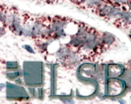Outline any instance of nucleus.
Returning <instances> with one entry per match:
<instances>
[{"mask_svg": "<svg viewBox=\"0 0 131 104\" xmlns=\"http://www.w3.org/2000/svg\"><path fill=\"white\" fill-rule=\"evenodd\" d=\"M66 26V21L63 20H53L50 28L52 30V33H54L55 32H58L60 30H64V28Z\"/></svg>", "mask_w": 131, "mask_h": 104, "instance_id": "1", "label": "nucleus"}, {"mask_svg": "<svg viewBox=\"0 0 131 104\" xmlns=\"http://www.w3.org/2000/svg\"><path fill=\"white\" fill-rule=\"evenodd\" d=\"M71 51H72V49L69 46H62V47H60L58 50L56 51L55 56L59 59H65L70 54Z\"/></svg>", "mask_w": 131, "mask_h": 104, "instance_id": "2", "label": "nucleus"}, {"mask_svg": "<svg viewBox=\"0 0 131 104\" xmlns=\"http://www.w3.org/2000/svg\"><path fill=\"white\" fill-rule=\"evenodd\" d=\"M83 44H84V38L80 37L76 34L74 36H72L70 41H69V46H72L75 48H82Z\"/></svg>", "mask_w": 131, "mask_h": 104, "instance_id": "3", "label": "nucleus"}, {"mask_svg": "<svg viewBox=\"0 0 131 104\" xmlns=\"http://www.w3.org/2000/svg\"><path fill=\"white\" fill-rule=\"evenodd\" d=\"M117 18H119V21L123 22L124 25H130L131 24V12H129V11H122Z\"/></svg>", "mask_w": 131, "mask_h": 104, "instance_id": "4", "label": "nucleus"}, {"mask_svg": "<svg viewBox=\"0 0 131 104\" xmlns=\"http://www.w3.org/2000/svg\"><path fill=\"white\" fill-rule=\"evenodd\" d=\"M102 37H103V41H104L105 45H111L115 41V36L112 33H104L102 34Z\"/></svg>", "mask_w": 131, "mask_h": 104, "instance_id": "5", "label": "nucleus"}, {"mask_svg": "<svg viewBox=\"0 0 131 104\" xmlns=\"http://www.w3.org/2000/svg\"><path fill=\"white\" fill-rule=\"evenodd\" d=\"M112 10H113V6L112 5H103L100 8L99 12H100V15L103 17H108V15L112 13Z\"/></svg>", "mask_w": 131, "mask_h": 104, "instance_id": "6", "label": "nucleus"}, {"mask_svg": "<svg viewBox=\"0 0 131 104\" xmlns=\"http://www.w3.org/2000/svg\"><path fill=\"white\" fill-rule=\"evenodd\" d=\"M89 31H90V29H89L88 27H85V26L80 27L78 32L76 33V35H78V36L82 37V38H85V36L87 35V33H89Z\"/></svg>", "mask_w": 131, "mask_h": 104, "instance_id": "7", "label": "nucleus"}, {"mask_svg": "<svg viewBox=\"0 0 131 104\" xmlns=\"http://www.w3.org/2000/svg\"><path fill=\"white\" fill-rule=\"evenodd\" d=\"M121 10L118 8V7H113V10L112 11V13L108 15V17L107 18H110V19H113V18H117L118 16L121 14Z\"/></svg>", "mask_w": 131, "mask_h": 104, "instance_id": "8", "label": "nucleus"}, {"mask_svg": "<svg viewBox=\"0 0 131 104\" xmlns=\"http://www.w3.org/2000/svg\"><path fill=\"white\" fill-rule=\"evenodd\" d=\"M85 4L87 5V7L101 6L102 5V0H87Z\"/></svg>", "mask_w": 131, "mask_h": 104, "instance_id": "9", "label": "nucleus"}, {"mask_svg": "<svg viewBox=\"0 0 131 104\" xmlns=\"http://www.w3.org/2000/svg\"><path fill=\"white\" fill-rule=\"evenodd\" d=\"M63 36H65V33L63 30H60L58 32H55L53 33V38L54 39H59V38H62Z\"/></svg>", "mask_w": 131, "mask_h": 104, "instance_id": "10", "label": "nucleus"}, {"mask_svg": "<svg viewBox=\"0 0 131 104\" xmlns=\"http://www.w3.org/2000/svg\"><path fill=\"white\" fill-rule=\"evenodd\" d=\"M20 76L19 72H13V73H7V79L9 80H16Z\"/></svg>", "mask_w": 131, "mask_h": 104, "instance_id": "11", "label": "nucleus"}, {"mask_svg": "<svg viewBox=\"0 0 131 104\" xmlns=\"http://www.w3.org/2000/svg\"><path fill=\"white\" fill-rule=\"evenodd\" d=\"M6 68L10 69V70H15V69L18 68V63L17 62H7Z\"/></svg>", "mask_w": 131, "mask_h": 104, "instance_id": "12", "label": "nucleus"}, {"mask_svg": "<svg viewBox=\"0 0 131 104\" xmlns=\"http://www.w3.org/2000/svg\"><path fill=\"white\" fill-rule=\"evenodd\" d=\"M47 45H48V41L47 42H45V43H40L38 47H39V50L40 52H45L47 48Z\"/></svg>", "mask_w": 131, "mask_h": 104, "instance_id": "13", "label": "nucleus"}, {"mask_svg": "<svg viewBox=\"0 0 131 104\" xmlns=\"http://www.w3.org/2000/svg\"><path fill=\"white\" fill-rule=\"evenodd\" d=\"M113 2H115L116 4H127L128 0H112Z\"/></svg>", "mask_w": 131, "mask_h": 104, "instance_id": "14", "label": "nucleus"}, {"mask_svg": "<svg viewBox=\"0 0 131 104\" xmlns=\"http://www.w3.org/2000/svg\"><path fill=\"white\" fill-rule=\"evenodd\" d=\"M70 1H72L76 4H81V3H85L87 0H70Z\"/></svg>", "mask_w": 131, "mask_h": 104, "instance_id": "15", "label": "nucleus"}, {"mask_svg": "<svg viewBox=\"0 0 131 104\" xmlns=\"http://www.w3.org/2000/svg\"><path fill=\"white\" fill-rule=\"evenodd\" d=\"M47 3H55L57 0H46Z\"/></svg>", "mask_w": 131, "mask_h": 104, "instance_id": "16", "label": "nucleus"}, {"mask_svg": "<svg viewBox=\"0 0 131 104\" xmlns=\"http://www.w3.org/2000/svg\"><path fill=\"white\" fill-rule=\"evenodd\" d=\"M25 48H26V49H28V50H30V52H34L33 49H31V48H30L29 46H25Z\"/></svg>", "mask_w": 131, "mask_h": 104, "instance_id": "17", "label": "nucleus"}, {"mask_svg": "<svg viewBox=\"0 0 131 104\" xmlns=\"http://www.w3.org/2000/svg\"><path fill=\"white\" fill-rule=\"evenodd\" d=\"M4 33H5V32H4V28H1V35H3Z\"/></svg>", "mask_w": 131, "mask_h": 104, "instance_id": "18", "label": "nucleus"}, {"mask_svg": "<svg viewBox=\"0 0 131 104\" xmlns=\"http://www.w3.org/2000/svg\"><path fill=\"white\" fill-rule=\"evenodd\" d=\"M129 37L131 38V28H130V31H129Z\"/></svg>", "mask_w": 131, "mask_h": 104, "instance_id": "19", "label": "nucleus"}]
</instances>
